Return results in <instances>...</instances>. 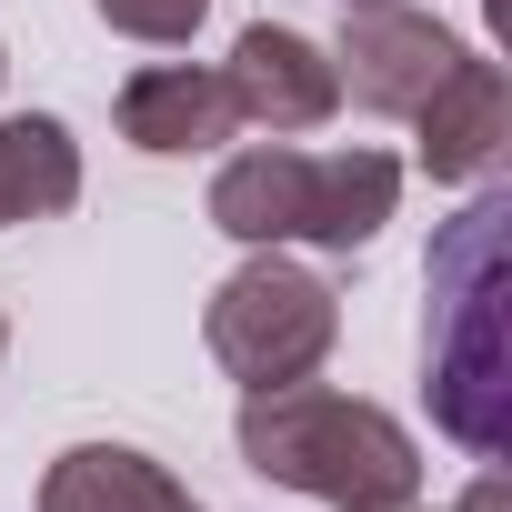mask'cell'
<instances>
[{
  "instance_id": "cell-1",
  "label": "cell",
  "mask_w": 512,
  "mask_h": 512,
  "mask_svg": "<svg viewBox=\"0 0 512 512\" xmlns=\"http://www.w3.org/2000/svg\"><path fill=\"white\" fill-rule=\"evenodd\" d=\"M502 221H512V191L472 181V211L432 241V322H422V392H432V422L502 462L512 452V352H502Z\"/></svg>"
},
{
  "instance_id": "cell-2",
  "label": "cell",
  "mask_w": 512,
  "mask_h": 512,
  "mask_svg": "<svg viewBox=\"0 0 512 512\" xmlns=\"http://www.w3.org/2000/svg\"><path fill=\"white\" fill-rule=\"evenodd\" d=\"M241 462L302 492V502H332V512H402L422 502V442L362 402V392H322V382H282V392H241V422H231Z\"/></svg>"
},
{
  "instance_id": "cell-3",
  "label": "cell",
  "mask_w": 512,
  "mask_h": 512,
  "mask_svg": "<svg viewBox=\"0 0 512 512\" xmlns=\"http://www.w3.org/2000/svg\"><path fill=\"white\" fill-rule=\"evenodd\" d=\"M392 201H402V161L372 141H352V151L262 141V151H231L211 171V231H231L251 251H282V241L362 251V241H382Z\"/></svg>"
},
{
  "instance_id": "cell-4",
  "label": "cell",
  "mask_w": 512,
  "mask_h": 512,
  "mask_svg": "<svg viewBox=\"0 0 512 512\" xmlns=\"http://www.w3.org/2000/svg\"><path fill=\"white\" fill-rule=\"evenodd\" d=\"M201 342L211 362L241 382V392H282V382H312L342 342V292L302 262H282V251H251V262L211 292L201 312Z\"/></svg>"
},
{
  "instance_id": "cell-5",
  "label": "cell",
  "mask_w": 512,
  "mask_h": 512,
  "mask_svg": "<svg viewBox=\"0 0 512 512\" xmlns=\"http://www.w3.org/2000/svg\"><path fill=\"white\" fill-rule=\"evenodd\" d=\"M452 61H462V31H442L432 11H402V0L352 11L342 41H332V81H342V101H362V111H382V121H412V111L442 91Z\"/></svg>"
},
{
  "instance_id": "cell-6",
  "label": "cell",
  "mask_w": 512,
  "mask_h": 512,
  "mask_svg": "<svg viewBox=\"0 0 512 512\" xmlns=\"http://www.w3.org/2000/svg\"><path fill=\"white\" fill-rule=\"evenodd\" d=\"M221 91H231L241 131H272V141L322 131V121L342 111L332 51H322L312 31H292V21H251V31L231 41V61H221Z\"/></svg>"
},
{
  "instance_id": "cell-7",
  "label": "cell",
  "mask_w": 512,
  "mask_h": 512,
  "mask_svg": "<svg viewBox=\"0 0 512 512\" xmlns=\"http://www.w3.org/2000/svg\"><path fill=\"white\" fill-rule=\"evenodd\" d=\"M412 131H422V171L432 181H492L502 151H512V81H502V61L462 51L442 71V91L412 111Z\"/></svg>"
},
{
  "instance_id": "cell-8",
  "label": "cell",
  "mask_w": 512,
  "mask_h": 512,
  "mask_svg": "<svg viewBox=\"0 0 512 512\" xmlns=\"http://www.w3.org/2000/svg\"><path fill=\"white\" fill-rule=\"evenodd\" d=\"M231 131H241V111H231L221 71H201V61H151V71H131V81H121V141H131V151H151V161L221 151Z\"/></svg>"
},
{
  "instance_id": "cell-9",
  "label": "cell",
  "mask_w": 512,
  "mask_h": 512,
  "mask_svg": "<svg viewBox=\"0 0 512 512\" xmlns=\"http://www.w3.org/2000/svg\"><path fill=\"white\" fill-rule=\"evenodd\" d=\"M41 512H201V502L181 492L171 462H151L131 442H71L41 472Z\"/></svg>"
},
{
  "instance_id": "cell-10",
  "label": "cell",
  "mask_w": 512,
  "mask_h": 512,
  "mask_svg": "<svg viewBox=\"0 0 512 512\" xmlns=\"http://www.w3.org/2000/svg\"><path fill=\"white\" fill-rule=\"evenodd\" d=\"M81 201V141L51 111H11L0 121V231L11 221H51Z\"/></svg>"
},
{
  "instance_id": "cell-11",
  "label": "cell",
  "mask_w": 512,
  "mask_h": 512,
  "mask_svg": "<svg viewBox=\"0 0 512 512\" xmlns=\"http://www.w3.org/2000/svg\"><path fill=\"white\" fill-rule=\"evenodd\" d=\"M91 11H101L121 41H151V51H171V41H191V31L211 21V0H91Z\"/></svg>"
},
{
  "instance_id": "cell-12",
  "label": "cell",
  "mask_w": 512,
  "mask_h": 512,
  "mask_svg": "<svg viewBox=\"0 0 512 512\" xmlns=\"http://www.w3.org/2000/svg\"><path fill=\"white\" fill-rule=\"evenodd\" d=\"M452 512H512V482H502V462H482V482H472Z\"/></svg>"
},
{
  "instance_id": "cell-13",
  "label": "cell",
  "mask_w": 512,
  "mask_h": 512,
  "mask_svg": "<svg viewBox=\"0 0 512 512\" xmlns=\"http://www.w3.org/2000/svg\"><path fill=\"white\" fill-rule=\"evenodd\" d=\"M0 352H11V322H0Z\"/></svg>"
},
{
  "instance_id": "cell-14",
  "label": "cell",
  "mask_w": 512,
  "mask_h": 512,
  "mask_svg": "<svg viewBox=\"0 0 512 512\" xmlns=\"http://www.w3.org/2000/svg\"><path fill=\"white\" fill-rule=\"evenodd\" d=\"M342 11H372V0H342Z\"/></svg>"
},
{
  "instance_id": "cell-15",
  "label": "cell",
  "mask_w": 512,
  "mask_h": 512,
  "mask_svg": "<svg viewBox=\"0 0 512 512\" xmlns=\"http://www.w3.org/2000/svg\"><path fill=\"white\" fill-rule=\"evenodd\" d=\"M0 71H11V51H0Z\"/></svg>"
},
{
  "instance_id": "cell-16",
  "label": "cell",
  "mask_w": 512,
  "mask_h": 512,
  "mask_svg": "<svg viewBox=\"0 0 512 512\" xmlns=\"http://www.w3.org/2000/svg\"><path fill=\"white\" fill-rule=\"evenodd\" d=\"M402 512H422V502H402Z\"/></svg>"
}]
</instances>
